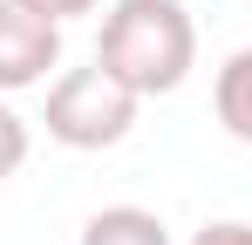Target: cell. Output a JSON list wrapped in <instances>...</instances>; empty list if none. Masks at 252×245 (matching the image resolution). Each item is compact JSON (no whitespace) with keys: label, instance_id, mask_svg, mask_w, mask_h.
Masks as SVG:
<instances>
[{"label":"cell","instance_id":"cell-1","mask_svg":"<svg viewBox=\"0 0 252 245\" xmlns=\"http://www.w3.org/2000/svg\"><path fill=\"white\" fill-rule=\"evenodd\" d=\"M95 61L123 82L129 95H170L198 68V21L184 0H109Z\"/></svg>","mask_w":252,"mask_h":245},{"label":"cell","instance_id":"cell-2","mask_svg":"<svg viewBox=\"0 0 252 245\" xmlns=\"http://www.w3.org/2000/svg\"><path fill=\"white\" fill-rule=\"evenodd\" d=\"M136 109H143V95H129L102 61H89V68L55 75L41 122H48V136L62 150H109V143H123L136 129Z\"/></svg>","mask_w":252,"mask_h":245},{"label":"cell","instance_id":"cell-3","mask_svg":"<svg viewBox=\"0 0 252 245\" xmlns=\"http://www.w3.org/2000/svg\"><path fill=\"white\" fill-rule=\"evenodd\" d=\"M55 61H62V21H48L21 0H0V95L48 82Z\"/></svg>","mask_w":252,"mask_h":245},{"label":"cell","instance_id":"cell-4","mask_svg":"<svg viewBox=\"0 0 252 245\" xmlns=\"http://www.w3.org/2000/svg\"><path fill=\"white\" fill-rule=\"evenodd\" d=\"M211 109H218V122H225V136L252 143V48L225 55V68H218V82H211Z\"/></svg>","mask_w":252,"mask_h":245},{"label":"cell","instance_id":"cell-5","mask_svg":"<svg viewBox=\"0 0 252 245\" xmlns=\"http://www.w3.org/2000/svg\"><path fill=\"white\" fill-rule=\"evenodd\" d=\"M75 245H170V232H164V218L143 211V204H109V211H95L82 225Z\"/></svg>","mask_w":252,"mask_h":245},{"label":"cell","instance_id":"cell-6","mask_svg":"<svg viewBox=\"0 0 252 245\" xmlns=\"http://www.w3.org/2000/svg\"><path fill=\"white\" fill-rule=\"evenodd\" d=\"M28 143H34V136H28V122L14 116V109H7V95H0V184L28 163Z\"/></svg>","mask_w":252,"mask_h":245},{"label":"cell","instance_id":"cell-7","mask_svg":"<svg viewBox=\"0 0 252 245\" xmlns=\"http://www.w3.org/2000/svg\"><path fill=\"white\" fill-rule=\"evenodd\" d=\"M191 245H252V225H246V218H211Z\"/></svg>","mask_w":252,"mask_h":245},{"label":"cell","instance_id":"cell-8","mask_svg":"<svg viewBox=\"0 0 252 245\" xmlns=\"http://www.w3.org/2000/svg\"><path fill=\"white\" fill-rule=\"evenodd\" d=\"M21 7H34V14H48V21H75V14H95L102 0H21Z\"/></svg>","mask_w":252,"mask_h":245}]
</instances>
